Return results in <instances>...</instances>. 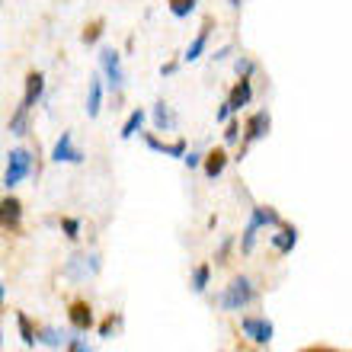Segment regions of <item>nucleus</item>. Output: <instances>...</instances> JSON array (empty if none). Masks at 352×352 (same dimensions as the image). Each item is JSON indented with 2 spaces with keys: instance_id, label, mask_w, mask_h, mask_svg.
I'll return each mask as SVG.
<instances>
[{
  "instance_id": "nucleus-1",
  "label": "nucleus",
  "mask_w": 352,
  "mask_h": 352,
  "mask_svg": "<svg viewBox=\"0 0 352 352\" xmlns=\"http://www.w3.org/2000/svg\"><path fill=\"white\" fill-rule=\"evenodd\" d=\"M253 301H256V285H253L247 276H237L231 285H228L221 295H218V305H221V311H243V307L253 305Z\"/></svg>"
},
{
  "instance_id": "nucleus-2",
  "label": "nucleus",
  "mask_w": 352,
  "mask_h": 352,
  "mask_svg": "<svg viewBox=\"0 0 352 352\" xmlns=\"http://www.w3.org/2000/svg\"><path fill=\"white\" fill-rule=\"evenodd\" d=\"M32 173V154H29L26 148H13L7 154V170H3V186L7 189H13V186H19L26 176Z\"/></svg>"
},
{
  "instance_id": "nucleus-3",
  "label": "nucleus",
  "mask_w": 352,
  "mask_h": 352,
  "mask_svg": "<svg viewBox=\"0 0 352 352\" xmlns=\"http://www.w3.org/2000/svg\"><path fill=\"white\" fill-rule=\"evenodd\" d=\"M100 67H102V74H106L109 90L119 93L122 87H125V71H122L119 52H116V48H102V52H100Z\"/></svg>"
},
{
  "instance_id": "nucleus-4",
  "label": "nucleus",
  "mask_w": 352,
  "mask_h": 352,
  "mask_svg": "<svg viewBox=\"0 0 352 352\" xmlns=\"http://www.w3.org/2000/svg\"><path fill=\"white\" fill-rule=\"evenodd\" d=\"M52 160H55V164H84V151L74 144V135H71V131H61V138H58L55 148H52Z\"/></svg>"
},
{
  "instance_id": "nucleus-5",
  "label": "nucleus",
  "mask_w": 352,
  "mask_h": 352,
  "mask_svg": "<svg viewBox=\"0 0 352 352\" xmlns=\"http://www.w3.org/2000/svg\"><path fill=\"white\" fill-rule=\"evenodd\" d=\"M269 125H272V119H269L266 109L253 112L250 119H247V125H243V151L250 148V144H256L260 138H266V135H269ZM243 151H241V154H243Z\"/></svg>"
},
{
  "instance_id": "nucleus-6",
  "label": "nucleus",
  "mask_w": 352,
  "mask_h": 352,
  "mask_svg": "<svg viewBox=\"0 0 352 352\" xmlns=\"http://www.w3.org/2000/svg\"><path fill=\"white\" fill-rule=\"evenodd\" d=\"M241 327H243V336H250L256 346L272 343V333H276L272 320H266V317H243Z\"/></svg>"
},
{
  "instance_id": "nucleus-7",
  "label": "nucleus",
  "mask_w": 352,
  "mask_h": 352,
  "mask_svg": "<svg viewBox=\"0 0 352 352\" xmlns=\"http://www.w3.org/2000/svg\"><path fill=\"white\" fill-rule=\"evenodd\" d=\"M96 272H100V256H96V253H90V256L74 253V256L67 260V266H65L67 278H87V276H96Z\"/></svg>"
},
{
  "instance_id": "nucleus-8",
  "label": "nucleus",
  "mask_w": 352,
  "mask_h": 352,
  "mask_svg": "<svg viewBox=\"0 0 352 352\" xmlns=\"http://www.w3.org/2000/svg\"><path fill=\"white\" fill-rule=\"evenodd\" d=\"M42 93H45V74H42V71H29L26 90H23V100H19V109L32 112V106L42 100Z\"/></svg>"
},
{
  "instance_id": "nucleus-9",
  "label": "nucleus",
  "mask_w": 352,
  "mask_h": 352,
  "mask_svg": "<svg viewBox=\"0 0 352 352\" xmlns=\"http://www.w3.org/2000/svg\"><path fill=\"white\" fill-rule=\"evenodd\" d=\"M19 224H23V202H19L16 195L0 199V228L3 231H16Z\"/></svg>"
},
{
  "instance_id": "nucleus-10",
  "label": "nucleus",
  "mask_w": 352,
  "mask_h": 352,
  "mask_svg": "<svg viewBox=\"0 0 352 352\" xmlns=\"http://www.w3.org/2000/svg\"><path fill=\"white\" fill-rule=\"evenodd\" d=\"M67 320H71V327H74L77 333H87V330H93V311L87 301H74V305L67 307Z\"/></svg>"
},
{
  "instance_id": "nucleus-11",
  "label": "nucleus",
  "mask_w": 352,
  "mask_h": 352,
  "mask_svg": "<svg viewBox=\"0 0 352 352\" xmlns=\"http://www.w3.org/2000/svg\"><path fill=\"white\" fill-rule=\"evenodd\" d=\"M253 100V87H250V77H241L237 84H234V90H231V96H228V109L231 112H237V109H243L247 102Z\"/></svg>"
},
{
  "instance_id": "nucleus-12",
  "label": "nucleus",
  "mask_w": 352,
  "mask_h": 352,
  "mask_svg": "<svg viewBox=\"0 0 352 352\" xmlns=\"http://www.w3.org/2000/svg\"><path fill=\"white\" fill-rule=\"evenodd\" d=\"M208 32H212V19H205L202 23V29H199V36L189 42V48H186V55H183V61H199V58L205 55V48H208Z\"/></svg>"
},
{
  "instance_id": "nucleus-13",
  "label": "nucleus",
  "mask_w": 352,
  "mask_h": 352,
  "mask_svg": "<svg viewBox=\"0 0 352 352\" xmlns=\"http://www.w3.org/2000/svg\"><path fill=\"white\" fill-rule=\"evenodd\" d=\"M247 224H253L256 231L260 228H278L282 224V218H278V212L276 208H269V205H253L250 208V221Z\"/></svg>"
},
{
  "instance_id": "nucleus-14",
  "label": "nucleus",
  "mask_w": 352,
  "mask_h": 352,
  "mask_svg": "<svg viewBox=\"0 0 352 352\" xmlns=\"http://www.w3.org/2000/svg\"><path fill=\"white\" fill-rule=\"evenodd\" d=\"M202 167H205V176H208V179H218V176L224 173V167H228V151H224V148H214L212 154H205V157H202Z\"/></svg>"
},
{
  "instance_id": "nucleus-15",
  "label": "nucleus",
  "mask_w": 352,
  "mask_h": 352,
  "mask_svg": "<svg viewBox=\"0 0 352 352\" xmlns=\"http://www.w3.org/2000/svg\"><path fill=\"white\" fill-rule=\"evenodd\" d=\"M298 243V231L292 228V224H278V234H272V247H276L278 253H292Z\"/></svg>"
},
{
  "instance_id": "nucleus-16",
  "label": "nucleus",
  "mask_w": 352,
  "mask_h": 352,
  "mask_svg": "<svg viewBox=\"0 0 352 352\" xmlns=\"http://www.w3.org/2000/svg\"><path fill=\"white\" fill-rule=\"evenodd\" d=\"M144 144H148L151 151H157V154H167V157H183L186 154V141H173V144H164V141H157L154 135H144Z\"/></svg>"
},
{
  "instance_id": "nucleus-17",
  "label": "nucleus",
  "mask_w": 352,
  "mask_h": 352,
  "mask_svg": "<svg viewBox=\"0 0 352 352\" xmlns=\"http://www.w3.org/2000/svg\"><path fill=\"white\" fill-rule=\"evenodd\" d=\"M102 109V80L100 77H93L90 80V90H87V116L90 119H96Z\"/></svg>"
},
{
  "instance_id": "nucleus-18",
  "label": "nucleus",
  "mask_w": 352,
  "mask_h": 352,
  "mask_svg": "<svg viewBox=\"0 0 352 352\" xmlns=\"http://www.w3.org/2000/svg\"><path fill=\"white\" fill-rule=\"evenodd\" d=\"M144 119H148V112H144V109H131V112H129V119H125V125H122L119 135H122L125 141L135 138V135L141 131V125H144Z\"/></svg>"
},
{
  "instance_id": "nucleus-19",
  "label": "nucleus",
  "mask_w": 352,
  "mask_h": 352,
  "mask_svg": "<svg viewBox=\"0 0 352 352\" xmlns=\"http://www.w3.org/2000/svg\"><path fill=\"white\" fill-rule=\"evenodd\" d=\"M36 343L42 346H52V349H58L61 343H67V336L61 333V330H55V327H42V330H36Z\"/></svg>"
},
{
  "instance_id": "nucleus-20",
  "label": "nucleus",
  "mask_w": 352,
  "mask_h": 352,
  "mask_svg": "<svg viewBox=\"0 0 352 352\" xmlns=\"http://www.w3.org/2000/svg\"><path fill=\"white\" fill-rule=\"evenodd\" d=\"M173 122H176V116L170 112V106L164 100L160 102H154V125H157V131H167V129H173Z\"/></svg>"
},
{
  "instance_id": "nucleus-21",
  "label": "nucleus",
  "mask_w": 352,
  "mask_h": 352,
  "mask_svg": "<svg viewBox=\"0 0 352 352\" xmlns=\"http://www.w3.org/2000/svg\"><path fill=\"white\" fill-rule=\"evenodd\" d=\"M26 131H29V112H26V109H19V106H16V112L10 116V135L23 138Z\"/></svg>"
},
{
  "instance_id": "nucleus-22",
  "label": "nucleus",
  "mask_w": 352,
  "mask_h": 352,
  "mask_svg": "<svg viewBox=\"0 0 352 352\" xmlns=\"http://www.w3.org/2000/svg\"><path fill=\"white\" fill-rule=\"evenodd\" d=\"M16 327H19V340L26 346H36V327H32V320H29L23 311L16 314Z\"/></svg>"
},
{
  "instance_id": "nucleus-23",
  "label": "nucleus",
  "mask_w": 352,
  "mask_h": 352,
  "mask_svg": "<svg viewBox=\"0 0 352 352\" xmlns=\"http://www.w3.org/2000/svg\"><path fill=\"white\" fill-rule=\"evenodd\" d=\"M208 278H212V266H208V263L195 266L192 269V292H199V295H202L205 288H208Z\"/></svg>"
},
{
  "instance_id": "nucleus-24",
  "label": "nucleus",
  "mask_w": 352,
  "mask_h": 352,
  "mask_svg": "<svg viewBox=\"0 0 352 352\" xmlns=\"http://www.w3.org/2000/svg\"><path fill=\"white\" fill-rule=\"evenodd\" d=\"M192 10H195V0H170V13L176 19H186Z\"/></svg>"
},
{
  "instance_id": "nucleus-25",
  "label": "nucleus",
  "mask_w": 352,
  "mask_h": 352,
  "mask_svg": "<svg viewBox=\"0 0 352 352\" xmlns=\"http://www.w3.org/2000/svg\"><path fill=\"white\" fill-rule=\"evenodd\" d=\"M100 36H102V19H93L80 38H84V45H93V42H100Z\"/></svg>"
},
{
  "instance_id": "nucleus-26",
  "label": "nucleus",
  "mask_w": 352,
  "mask_h": 352,
  "mask_svg": "<svg viewBox=\"0 0 352 352\" xmlns=\"http://www.w3.org/2000/svg\"><path fill=\"white\" fill-rule=\"evenodd\" d=\"M256 228H253V224H247V228H243V237H241V250L243 253H253V243H256Z\"/></svg>"
},
{
  "instance_id": "nucleus-27",
  "label": "nucleus",
  "mask_w": 352,
  "mask_h": 352,
  "mask_svg": "<svg viewBox=\"0 0 352 352\" xmlns=\"http://www.w3.org/2000/svg\"><path fill=\"white\" fill-rule=\"evenodd\" d=\"M61 231H65L67 241H77V237H80V221H77V218H65V221H61Z\"/></svg>"
},
{
  "instance_id": "nucleus-28",
  "label": "nucleus",
  "mask_w": 352,
  "mask_h": 352,
  "mask_svg": "<svg viewBox=\"0 0 352 352\" xmlns=\"http://www.w3.org/2000/svg\"><path fill=\"white\" fill-rule=\"evenodd\" d=\"M234 67H237V74H241V77H250L253 71H256V65H253L250 58H237V61H234Z\"/></svg>"
},
{
  "instance_id": "nucleus-29",
  "label": "nucleus",
  "mask_w": 352,
  "mask_h": 352,
  "mask_svg": "<svg viewBox=\"0 0 352 352\" xmlns=\"http://www.w3.org/2000/svg\"><path fill=\"white\" fill-rule=\"evenodd\" d=\"M224 141H228V144H237V141H241V122H231V125L224 129Z\"/></svg>"
},
{
  "instance_id": "nucleus-30",
  "label": "nucleus",
  "mask_w": 352,
  "mask_h": 352,
  "mask_svg": "<svg viewBox=\"0 0 352 352\" xmlns=\"http://www.w3.org/2000/svg\"><path fill=\"white\" fill-rule=\"evenodd\" d=\"M231 247H234V237H224L221 247H218V253H214V260H218V263H228V253H231Z\"/></svg>"
},
{
  "instance_id": "nucleus-31",
  "label": "nucleus",
  "mask_w": 352,
  "mask_h": 352,
  "mask_svg": "<svg viewBox=\"0 0 352 352\" xmlns=\"http://www.w3.org/2000/svg\"><path fill=\"white\" fill-rule=\"evenodd\" d=\"M116 324H119V317H106V320H102V324H100V336H102V340H109L112 330H116Z\"/></svg>"
},
{
  "instance_id": "nucleus-32",
  "label": "nucleus",
  "mask_w": 352,
  "mask_h": 352,
  "mask_svg": "<svg viewBox=\"0 0 352 352\" xmlns=\"http://www.w3.org/2000/svg\"><path fill=\"white\" fill-rule=\"evenodd\" d=\"M179 160H183V164H186V167H189V170H195V167H199V164H202V154H195V151H186V154H183V157H179Z\"/></svg>"
},
{
  "instance_id": "nucleus-33",
  "label": "nucleus",
  "mask_w": 352,
  "mask_h": 352,
  "mask_svg": "<svg viewBox=\"0 0 352 352\" xmlns=\"http://www.w3.org/2000/svg\"><path fill=\"white\" fill-rule=\"evenodd\" d=\"M67 346H71V352H93L90 346L80 340V336H71V340H67Z\"/></svg>"
},
{
  "instance_id": "nucleus-34",
  "label": "nucleus",
  "mask_w": 352,
  "mask_h": 352,
  "mask_svg": "<svg viewBox=\"0 0 352 352\" xmlns=\"http://www.w3.org/2000/svg\"><path fill=\"white\" fill-rule=\"evenodd\" d=\"M218 122H228L231 119V109H228V102H221V109H218V116H214Z\"/></svg>"
},
{
  "instance_id": "nucleus-35",
  "label": "nucleus",
  "mask_w": 352,
  "mask_h": 352,
  "mask_svg": "<svg viewBox=\"0 0 352 352\" xmlns=\"http://www.w3.org/2000/svg\"><path fill=\"white\" fill-rule=\"evenodd\" d=\"M170 74H176V61H170V65L160 67V77H170Z\"/></svg>"
},
{
  "instance_id": "nucleus-36",
  "label": "nucleus",
  "mask_w": 352,
  "mask_h": 352,
  "mask_svg": "<svg viewBox=\"0 0 352 352\" xmlns=\"http://www.w3.org/2000/svg\"><path fill=\"white\" fill-rule=\"evenodd\" d=\"M301 352H336V349H327V346H314V349H301Z\"/></svg>"
},
{
  "instance_id": "nucleus-37",
  "label": "nucleus",
  "mask_w": 352,
  "mask_h": 352,
  "mask_svg": "<svg viewBox=\"0 0 352 352\" xmlns=\"http://www.w3.org/2000/svg\"><path fill=\"white\" fill-rule=\"evenodd\" d=\"M3 298H7V288L0 285V305H3Z\"/></svg>"
},
{
  "instance_id": "nucleus-38",
  "label": "nucleus",
  "mask_w": 352,
  "mask_h": 352,
  "mask_svg": "<svg viewBox=\"0 0 352 352\" xmlns=\"http://www.w3.org/2000/svg\"><path fill=\"white\" fill-rule=\"evenodd\" d=\"M228 3H231L234 10H241V0H228Z\"/></svg>"
}]
</instances>
